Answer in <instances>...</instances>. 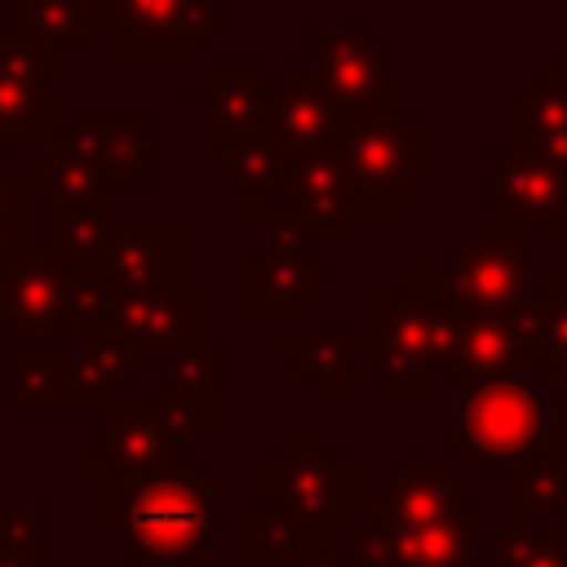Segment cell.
<instances>
[{"label":"cell","mask_w":567,"mask_h":567,"mask_svg":"<svg viewBox=\"0 0 567 567\" xmlns=\"http://www.w3.org/2000/svg\"><path fill=\"white\" fill-rule=\"evenodd\" d=\"M226 527L230 514L213 505L204 465L106 474V532L124 536L128 554H204Z\"/></svg>","instance_id":"6da1fadb"},{"label":"cell","mask_w":567,"mask_h":567,"mask_svg":"<svg viewBox=\"0 0 567 567\" xmlns=\"http://www.w3.org/2000/svg\"><path fill=\"white\" fill-rule=\"evenodd\" d=\"M549 377L514 372L496 385L452 399L447 447L470 461L474 474H505L518 461L554 452L549 439Z\"/></svg>","instance_id":"7a4b0ae2"},{"label":"cell","mask_w":567,"mask_h":567,"mask_svg":"<svg viewBox=\"0 0 567 567\" xmlns=\"http://www.w3.org/2000/svg\"><path fill=\"white\" fill-rule=\"evenodd\" d=\"M332 155L346 173L354 213H385L394 195L425 168L434 151L412 137V106H341L332 128Z\"/></svg>","instance_id":"3957f363"},{"label":"cell","mask_w":567,"mask_h":567,"mask_svg":"<svg viewBox=\"0 0 567 567\" xmlns=\"http://www.w3.org/2000/svg\"><path fill=\"white\" fill-rule=\"evenodd\" d=\"M102 266H62L49 248H27L4 266V319L22 332H75L102 328Z\"/></svg>","instance_id":"277c9868"},{"label":"cell","mask_w":567,"mask_h":567,"mask_svg":"<svg viewBox=\"0 0 567 567\" xmlns=\"http://www.w3.org/2000/svg\"><path fill=\"white\" fill-rule=\"evenodd\" d=\"M430 297L452 315H518L532 292V257L514 244L509 230L474 226L465 248L430 270Z\"/></svg>","instance_id":"5b68a950"},{"label":"cell","mask_w":567,"mask_h":567,"mask_svg":"<svg viewBox=\"0 0 567 567\" xmlns=\"http://www.w3.org/2000/svg\"><path fill=\"white\" fill-rule=\"evenodd\" d=\"M368 341H372V372H368L372 394L434 390V377L443 372V346H439V306L430 288H390L385 306L368 310Z\"/></svg>","instance_id":"8992f818"},{"label":"cell","mask_w":567,"mask_h":567,"mask_svg":"<svg viewBox=\"0 0 567 567\" xmlns=\"http://www.w3.org/2000/svg\"><path fill=\"white\" fill-rule=\"evenodd\" d=\"M346 447H270L266 452V505L297 518L310 532H328L350 509Z\"/></svg>","instance_id":"52a82bcc"},{"label":"cell","mask_w":567,"mask_h":567,"mask_svg":"<svg viewBox=\"0 0 567 567\" xmlns=\"http://www.w3.org/2000/svg\"><path fill=\"white\" fill-rule=\"evenodd\" d=\"M368 523H399V527H474V496L470 487L452 483L434 465L430 447H412L408 465L377 492H368Z\"/></svg>","instance_id":"ba28073f"},{"label":"cell","mask_w":567,"mask_h":567,"mask_svg":"<svg viewBox=\"0 0 567 567\" xmlns=\"http://www.w3.org/2000/svg\"><path fill=\"white\" fill-rule=\"evenodd\" d=\"M487 208L505 213L518 230H567V173L523 146L487 151Z\"/></svg>","instance_id":"9c48e42d"},{"label":"cell","mask_w":567,"mask_h":567,"mask_svg":"<svg viewBox=\"0 0 567 567\" xmlns=\"http://www.w3.org/2000/svg\"><path fill=\"white\" fill-rule=\"evenodd\" d=\"M62 124L102 168L111 190L151 186V111L146 106H66Z\"/></svg>","instance_id":"30bf717a"},{"label":"cell","mask_w":567,"mask_h":567,"mask_svg":"<svg viewBox=\"0 0 567 567\" xmlns=\"http://www.w3.org/2000/svg\"><path fill=\"white\" fill-rule=\"evenodd\" d=\"M128 49H208L230 27V0H106Z\"/></svg>","instance_id":"8fae6325"},{"label":"cell","mask_w":567,"mask_h":567,"mask_svg":"<svg viewBox=\"0 0 567 567\" xmlns=\"http://www.w3.org/2000/svg\"><path fill=\"white\" fill-rule=\"evenodd\" d=\"M306 44H310V66L319 71L323 89L341 106H390L394 102L390 62L372 35L350 31V27H310Z\"/></svg>","instance_id":"7c38bea8"},{"label":"cell","mask_w":567,"mask_h":567,"mask_svg":"<svg viewBox=\"0 0 567 567\" xmlns=\"http://www.w3.org/2000/svg\"><path fill=\"white\" fill-rule=\"evenodd\" d=\"M270 66L261 62H217L208 66L204 84L186 89V106L204 111L208 120V146L213 151H230L239 137H248L261 124L266 97H270Z\"/></svg>","instance_id":"4fadbf2b"},{"label":"cell","mask_w":567,"mask_h":567,"mask_svg":"<svg viewBox=\"0 0 567 567\" xmlns=\"http://www.w3.org/2000/svg\"><path fill=\"white\" fill-rule=\"evenodd\" d=\"M509 146L567 173V62H540L509 89Z\"/></svg>","instance_id":"5bb4252c"},{"label":"cell","mask_w":567,"mask_h":567,"mask_svg":"<svg viewBox=\"0 0 567 567\" xmlns=\"http://www.w3.org/2000/svg\"><path fill=\"white\" fill-rule=\"evenodd\" d=\"M474 527L363 523L350 540V567H474Z\"/></svg>","instance_id":"9a60e30c"},{"label":"cell","mask_w":567,"mask_h":567,"mask_svg":"<svg viewBox=\"0 0 567 567\" xmlns=\"http://www.w3.org/2000/svg\"><path fill=\"white\" fill-rule=\"evenodd\" d=\"M102 328L146 346V350H177L190 341V288H102Z\"/></svg>","instance_id":"2e32d148"},{"label":"cell","mask_w":567,"mask_h":567,"mask_svg":"<svg viewBox=\"0 0 567 567\" xmlns=\"http://www.w3.org/2000/svg\"><path fill=\"white\" fill-rule=\"evenodd\" d=\"M337 111L341 102L323 89L319 71L306 62H292L284 84H270L266 111H261V128L275 133L288 151H306V146H328L332 128H337Z\"/></svg>","instance_id":"e0dca14e"},{"label":"cell","mask_w":567,"mask_h":567,"mask_svg":"<svg viewBox=\"0 0 567 567\" xmlns=\"http://www.w3.org/2000/svg\"><path fill=\"white\" fill-rule=\"evenodd\" d=\"M168 456H173V439L151 408H106L102 425L84 434V465L97 474L111 470L142 474L168 465Z\"/></svg>","instance_id":"ac0fdd59"},{"label":"cell","mask_w":567,"mask_h":567,"mask_svg":"<svg viewBox=\"0 0 567 567\" xmlns=\"http://www.w3.org/2000/svg\"><path fill=\"white\" fill-rule=\"evenodd\" d=\"M27 190L44 195V204H58V208H106L115 195L66 124L44 128V164L27 168Z\"/></svg>","instance_id":"d6986e66"},{"label":"cell","mask_w":567,"mask_h":567,"mask_svg":"<svg viewBox=\"0 0 567 567\" xmlns=\"http://www.w3.org/2000/svg\"><path fill=\"white\" fill-rule=\"evenodd\" d=\"M151 354L155 350H146L111 328L89 332L84 346L71 354V390H75L80 412H106L111 399L124 394L137 372H146Z\"/></svg>","instance_id":"ffe728a7"},{"label":"cell","mask_w":567,"mask_h":567,"mask_svg":"<svg viewBox=\"0 0 567 567\" xmlns=\"http://www.w3.org/2000/svg\"><path fill=\"white\" fill-rule=\"evenodd\" d=\"M332 288V270L315 266L310 257L284 252V248H248V306L257 315H297L310 310L315 292Z\"/></svg>","instance_id":"44dd1931"},{"label":"cell","mask_w":567,"mask_h":567,"mask_svg":"<svg viewBox=\"0 0 567 567\" xmlns=\"http://www.w3.org/2000/svg\"><path fill=\"white\" fill-rule=\"evenodd\" d=\"M279 195H288V204H292L315 230H346L350 217H354L350 190H346V173H341L332 146L292 151L288 182H284Z\"/></svg>","instance_id":"7402d4cb"},{"label":"cell","mask_w":567,"mask_h":567,"mask_svg":"<svg viewBox=\"0 0 567 567\" xmlns=\"http://www.w3.org/2000/svg\"><path fill=\"white\" fill-rule=\"evenodd\" d=\"M9 368V412H80L71 390V354L49 346H13L4 350Z\"/></svg>","instance_id":"603a6c76"},{"label":"cell","mask_w":567,"mask_h":567,"mask_svg":"<svg viewBox=\"0 0 567 567\" xmlns=\"http://www.w3.org/2000/svg\"><path fill=\"white\" fill-rule=\"evenodd\" d=\"M102 270L115 288H168L173 284V230L168 226H115L102 252Z\"/></svg>","instance_id":"cb8c5ba5"},{"label":"cell","mask_w":567,"mask_h":567,"mask_svg":"<svg viewBox=\"0 0 567 567\" xmlns=\"http://www.w3.org/2000/svg\"><path fill=\"white\" fill-rule=\"evenodd\" d=\"M288 368L310 394H346L354 385V341L346 328H292Z\"/></svg>","instance_id":"d4e9b609"},{"label":"cell","mask_w":567,"mask_h":567,"mask_svg":"<svg viewBox=\"0 0 567 567\" xmlns=\"http://www.w3.org/2000/svg\"><path fill=\"white\" fill-rule=\"evenodd\" d=\"M288 164H292V151L266 133L261 124L239 137L230 151H226V186H235L239 195H248V208L252 213H266V199L284 190L288 182Z\"/></svg>","instance_id":"484cf974"},{"label":"cell","mask_w":567,"mask_h":567,"mask_svg":"<svg viewBox=\"0 0 567 567\" xmlns=\"http://www.w3.org/2000/svg\"><path fill=\"white\" fill-rule=\"evenodd\" d=\"M505 474H509V527L514 532H532L540 514H567V465L554 452L518 461Z\"/></svg>","instance_id":"4316f807"},{"label":"cell","mask_w":567,"mask_h":567,"mask_svg":"<svg viewBox=\"0 0 567 567\" xmlns=\"http://www.w3.org/2000/svg\"><path fill=\"white\" fill-rule=\"evenodd\" d=\"M4 27L18 31L31 49H84L89 44V0H35L22 9H4Z\"/></svg>","instance_id":"83f0119b"},{"label":"cell","mask_w":567,"mask_h":567,"mask_svg":"<svg viewBox=\"0 0 567 567\" xmlns=\"http://www.w3.org/2000/svg\"><path fill=\"white\" fill-rule=\"evenodd\" d=\"M111 230L115 226H111L106 208H58V204H44V248L62 266H102Z\"/></svg>","instance_id":"f1b7e54d"},{"label":"cell","mask_w":567,"mask_h":567,"mask_svg":"<svg viewBox=\"0 0 567 567\" xmlns=\"http://www.w3.org/2000/svg\"><path fill=\"white\" fill-rule=\"evenodd\" d=\"M49 128L44 89L35 80H18L0 71V151H27L31 133Z\"/></svg>","instance_id":"f546056e"},{"label":"cell","mask_w":567,"mask_h":567,"mask_svg":"<svg viewBox=\"0 0 567 567\" xmlns=\"http://www.w3.org/2000/svg\"><path fill=\"white\" fill-rule=\"evenodd\" d=\"M146 408L168 430L173 452H186L195 434H208L213 430V399L208 394L177 390V385H155V390H146Z\"/></svg>","instance_id":"4dcf8cb0"},{"label":"cell","mask_w":567,"mask_h":567,"mask_svg":"<svg viewBox=\"0 0 567 567\" xmlns=\"http://www.w3.org/2000/svg\"><path fill=\"white\" fill-rule=\"evenodd\" d=\"M310 527H301L297 518L279 514L275 505H257L248 509V549L257 558H266V567H292L306 549H310Z\"/></svg>","instance_id":"1f68e13d"},{"label":"cell","mask_w":567,"mask_h":567,"mask_svg":"<svg viewBox=\"0 0 567 567\" xmlns=\"http://www.w3.org/2000/svg\"><path fill=\"white\" fill-rule=\"evenodd\" d=\"M492 567H567V532H487Z\"/></svg>","instance_id":"d6a6232c"},{"label":"cell","mask_w":567,"mask_h":567,"mask_svg":"<svg viewBox=\"0 0 567 567\" xmlns=\"http://www.w3.org/2000/svg\"><path fill=\"white\" fill-rule=\"evenodd\" d=\"M168 354V385L177 390H195V394H221L230 390V350L221 346H177L164 350Z\"/></svg>","instance_id":"836d02e7"},{"label":"cell","mask_w":567,"mask_h":567,"mask_svg":"<svg viewBox=\"0 0 567 567\" xmlns=\"http://www.w3.org/2000/svg\"><path fill=\"white\" fill-rule=\"evenodd\" d=\"M518 323L532 337V346L540 350V359L563 350L567 346V288H536L532 284V292L518 306Z\"/></svg>","instance_id":"e575fe53"},{"label":"cell","mask_w":567,"mask_h":567,"mask_svg":"<svg viewBox=\"0 0 567 567\" xmlns=\"http://www.w3.org/2000/svg\"><path fill=\"white\" fill-rule=\"evenodd\" d=\"M0 549L49 554V514L44 509H0Z\"/></svg>","instance_id":"d590c367"},{"label":"cell","mask_w":567,"mask_h":567,"mask_svg":"<svg viewBox=\"0 0 567 567\" xmlns=\"http://www.w3.org/2000/svg\"><path fill=\"white\" fill-rule=\"evenodd\" d=\"M266 230H270V244L284 248V252H297V257H310V221L292 208V204H279V208H266Z\"/></svg>","instance_id":"8d00e7d4"},{"label":"cell","mask_w":567,"mask_h":567,"mask_svg":"<svg viewBox=\"0 0 567 567\" xmlns=\"http://www.w3.org/2000/svg\"><path fill=\"white\" fill-rule=\"evenodd\" d=\"M44 62H49V53H40V49H31L18 31H9L4 22H0V71L4 75H18V80H44Z\"/></svg>","instance_id":"74e56055"},{"label":"cell","mask_w":567,"mask_h":567,"mask_svg":"<svg viewBox=\"0 0 567 567\" xmlns=\"http://www.w3.org/2000/svg\"><path fill=\"white\" fill-rule=\"evenodd\" d=\"M549 439H554V456L567 465V385H554L549 394Z\"/></svg>","instance_id":"f35d334b"},{"label":"cell","mask_w":567,"mask_h":567,"mask_svg":"<svg viewBox=\"0 0 567 567\" xmlns=\"http://www.w3.org/2000/svg\"><path fill=\"white\" fill-rule=\"evenodd\" d=\"M124 567H217L213 554H128Z\"/></svg>","instance_id":"ab89813d"},{"label":"cell","mask_w":567,"mask_h":567,"mask_svg":"<svg viewBox=\"0 0 567 567\" xmlns=\"http://www.w3.org/2000/svg\"><path fill=\"white\" fill-rule=\"evenodd\" d=\"M31 248V230H22L13 217H0V266H13Z\"/></svg>","instance_id":"60d3db41"},{"label":"cell","mask_w":567,"mask_h":567,"mask_svg":"<svg viewBox=\"0 0 567 567\" xmlns=\"http://www.w3.org/2000/svg\"><path fill=\"white\" fill-rule=\"evenodd\" d=\"M22 208H31V190L18 186V182L9 177V168L0 164V217H18Z\"/></svg>","instance_id":"b9f144b4"},{"label":"cell","mask_w":567,"mask_h":567,"mask_svg":"<svg viewBox=\"0 0 567 567\" xmlns=\"http://www.w3.org/2000/svg\"><path fill=\"white\" fill-rule=\"evenodd\" d=\"M292 567H350V554L346 549H306Z\"/></svg>","instance_id":"7bdbcfd3"},{"label":"cell","mask_w":567,"mask_h":567,"mask_svg":"<svg viewBox=\"0 0 567 567\" xmlns=\"http://www.w3.org/2000/svg\"><path fill=\"white\" fill-rule=\"evenodd\" d=\"M0 567H49V554H22V549H0Z\"/></svg>","instance_id":"ee69618b"},{"label":"cell","mask_w":567,"mask_h":567,"mask_svg":"<svg viewBox=\"0 0 567 567\" xmlns=\"http://www.w3.org/2000/svg\"><path fill=\"white\" fill-rule=\"evenodd\" d=\"M545 377H549L554 385H567V346H563V350H554V354L545 359Z\"/></svg>","instance_id":"f6af8a7d"},{"label":"cell","mask_w":567,"mask_h":567,"mask_svg":"<svg viewBox=\"0 0 567 567\" xmlns=\"http://www.w3.org/2000/svg\"><path fill=\"white\" fill-rule=\"evenodd\" d=\"M0 332H9V319H4V266H0Z\"/></svg>","instance_id":"bcb514c9"},{"label":"cell","mask_w":567,"mask_h":567,"mask_svg":"<svg viewBox=\"0 0 567 567\" xmlns=\"http://www.w3.org/2000/svg\"><path fill=\"white\" fill-rule=\"evenodd\" d=\"M22 4H35V0H4V9H22Z\"/></svg>","instance_id":"7dc6e473"}]
</instances>
